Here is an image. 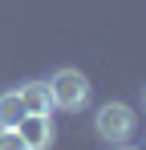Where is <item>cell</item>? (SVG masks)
<instances>
[{
  "instance_id": "obj_5",
  "label": "cell",
  "mask_w": 146,
  "mask_h": 150,
  "mask_svg": "<svg viewBox=\"0 0 146 150\" xmlns=\"http://www.w3.org/2000/svg\"><path fill=\"white\" fill-rule=\"evenodd\" d=\"M24 118V101L16 89H8V93H0V126H16Z\"/></svg>"
},
{
  "instance_id": "obj_3",
  "label": "cell",
  "mask_w": 146,
  "mask_h": 150,
  "mask_svg": "<svg viewBox=\"0 0 146 150\" xmlns=\"http://www.w3.org/2000/svg\"><path fill=\"white\" fill-rule=\"evenodd\" d=\"M16 134L24 138L28 150H49L57 142V130H53V118L49 114H24L21 122H16Z\"/></svg>"
},
{
  "instance_id": "obj_6",
  "label": "cell",
  "mask_w": 146,
  "mask_h": 150,
  "mask_svg": "<svg viewBox=\"0 0 146 150\" xmlns=\"http://www.w3.org/2000/svg\"><path fill=\"white\" fill-rule=\"evenodd\" d=\"M0 150H28L24 138L16 134V126H0Z\"/></svg>"
},
{
  "instance_id": "obj_4",
  "label": "cell",
  "mask_w": 146,
  "mask_h": 150,
  "mask_svg": "<svg viewBox=\"0 0 146 150\" xmlns=\"http://www.w3.org/2000/svg\"><path fill=\"white\" fill-rule=\"evenodd\" d=\"M16 93H21V101H24V114H49V110H53L49 81H24Z\"/></svg>"
},
{
  "instance_id": "obj_2",
  "label": "cell",
  "mask_w": 146,
  "mask_h": 150,
  "mask_svg": "<svg viewBox=\"0 0 146 150\" xmlns=\"http://www.w3.org/2000/svg\"><path fill=\"white\" fill-rule=\"evenodd\" d=\"M49 98H53L57 110H69V114L85 110L89 105V77L81 69H57L53 81H49Z\"/></svg>"
},
{
  "instance_id": "obj_7",
  "label": "cell",
  "mask_w": 146,
  "mask_h": 150,
  "mask_svg": "<svg viewBox=\"0 0 146 150\" xmlns=\"http://www.w3.org/2000/svg\"><path fill=\"white\" fill-rule=\"evenodd\" d=\"M118 150H138V146H126V142H118Z\"/></svg>"
},
{
  "instance_id": "obj_1",
  "label": "cell",
  "mask_w": 146,
  "mask_h": 150,
  "mask_svg": "<svg viewBox=\"0 0 146 150\" xmlns=\"http://www.w3.org/2000/svg\"><path fill=\"white\" fill-rule=\"evenodd\" d=\"M94 130L101 142H110V146H118V142H130L134 138V130H138V114L126 105V101H110V105H101L94 118Z\"/></svg>"
}]
</instances>
